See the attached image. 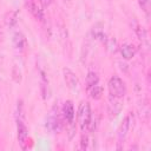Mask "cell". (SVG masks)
<instances>
[{"label": "cell", "instance_id": "obj_1", "mask_svg": "<svg viewBox=\"0 0 151 151\" xmlns=\"http://www.w3.org/2000/svg\"><path fill=\"white\" fill-rule=\"evenodd\" d=\"M109 91L112 97L116 98H123L126 93V86L125 83L117 76H113L109 80Z\"/></svg>", "mask_w": 151, "mask_h": 151}, {"label": "cell", "instance_id": "obj_11", "mask_svg": "<svg viewBox=\"0 0 151 151\" xmlns=\"http://www.w3.org/2000/svg\"><path fill=\"white\" fill-rule=\"evenodd\" d=\"M13 44L15 46V48H18L19 51H22L26 47V38L24 37L22 33H15L14 38H13Z\"/></svg>", "mask_w": 151, "mask_h": 151}, {"label": "cell", "instance_id": "obj_8", "mask_svg": "<svg viewBox=\"0 0 151 151\" xmlns=\"http://www.w3.org/2000/svg\"><path fill=\"white\" fill-rule=\"evenodd\" d=\"M63 117L67 123H73V118H74V107L72 101L67 100L65 101L64 106H63Z\"/></svg>", "mask_w": 151, "mask_h": 151}, {"label": "cell", "instance_id": "obj_10", "mask_svg": "<svg viewBox=\"0 0 151 151\" xmlns=\"http://www.w3.org/2000/svg\"><path fill=\"white\" fill-rule=\"evenodd\" d=\"M133 29H134V32H136L138 39H139L143 44H145L146 46H149V37H147V32L145 31V28H143L140 25L136 24Z\"/></svg>", "mask_w": 151, "mask_h": 151}, {"label": "cell", "instance_id": "obj_16", "mask_svg": "<svg viewBox=\"0 0 151 151\" xmlns=\"http://www.w3.org/2000/svg\"><path fill=\"white\" fill-rule=\"evenodd\" d=\"M139 2V6L145 11L147 12V8H149V4H150V0H138Z\"/></svg>", "mask_w": 151, "mask_h": 151}, {"label": "cell", "instance_id": "obj_13", "mask_svg": "<svg viewBox=\"0 0 151 151\" xmlns=\"http://www.w3.org/2000/svg\"><path fill=\"white\" fill-rule=\"evenodd\" d=\"M99 81V78L97 76L96 72H88L87 76H86V88H91L92 86H94L96 84H98Z\"/></svg>", "mask_w": 151, "mask_h": 151}, {"label": "cell", "instance_id": "obj_12", "mask_svg": "<svg viewBox=\"0 0 151 151\" xmlns=\"http://www.w3.org/2000/svg\"><path fill=\"white\" fill-rule=\"evenodd\" d=\"M120 53L124 59H131L136 53V48L130 44H124L120 47Z\"/></svg>", "mask_w": 151, "mask_h": 151}, {"label": "cell", "instance_id": "obj_6", "mask_svg": "<svg viewBox=\"0 0 151 151\" xmlns=\"http://www.w3.org/2000/svg\"><path fill=\"white\" fill-rule=\"evenodd\" d=\"M18 139H19V144L21 145L22 149L26 147V143H27V138H28V133H27V127L22 122V118H18Z\"/></svg>", "mask_w": 151, "mask_h": 151}, {"label": "cell", "instance_id": "obj_3", "mask_svg": "<svg viewBox=\"0 0 151 151\" xmlns=\"http://www.w3.org/2000/svg\"><path fill=\"white\" fill-rule=\"evenodd\" d=\"M46 126L52 132H60V130L63 127V120H61L60 114L58 113V109L55 106L52 109V111H51V113L47 118Z\"/></svg>", "mask_w": 151, "mask_h": 151}, {"label": "cell", "instance_id": "obj_2", "mask_svg": "<svg viewBox=\"0 0 151 151\" xmlns=\"http://www.w3.org/2000/svg\"><path fill=\"white\" fill-rule=\"evenodd\" d=\"M78 123L79 126L81 129V131H85L88 129L91 118H92V113H91V107L88 103H81L79 109H78Z\"/></svg>", "mask_w": 151, "mask_h": 151}, {"label": "cell", "instance_id": "obj_18", "mask_svg": "<svg viewBox=\"0 0 151 151\" xmlns=\"http://www.w3.org/2000/svg\"><path fill=\"white\" fill-rule=\"evenodd\" d=\"M40 1V4L44 6V7H47V6H50V4H51V0H39Z\"/></svg>", "mask_w": 151, "mask_h": 151}, {"label": "cell", "instance_id": "obj_5", "mask_svg": "<svg viewBox=\"0 0 151 151\" xmlns=\"http://www.w3.org/2000/svg\"><path fill=\"white\" fill-rule=\"evenodd\" d=\"M133 120H134V118H133L132 112H130V113L123 119V122H122V124H120V126H119V129H118V138H119L120 140L124 139V138L126 137V134L129 133L131 126L133 125Z\"/></svg>", "mask_w": 151, "mask_h": 151}, {"label": "cell", "instance_id": "obj_14", "mask_svg": "<svg viewBox=\"0 0 151 151\" xmlns=\"http://www.w3.org/2000/svg\"><path fill=\"white\" fill-rule=\"evenodd\" d=\"M88 92H90V96L91 98L93 99H99L101 98V94H103V87L98 84H96L94 86H92L91 88H88Z\"/></svg>", "mask_w": 151, "mask_h": 151}, {"label": "cell", "instance_id": "obj_9", "mask_svg": "<svg viewBox=\"0 0 151 151\" xmlns=\"http://www.w3.org/2000/svg\"><path fill=\"white\" fill-rule=\"evenodd\" d=\"M100 40L105 44L106 48L110 51V52H114L118 47V44H117V40L116 38L111 37V35H106V34H103V37L100 38Z\"/></svg>", "mask_w": 151, "mask_h": 151}, {"label": "cell", "instance_id": "obj_4", "mask_svg": "<svg viewBox=\"0 0 151 151\" xmlns=\"http://www.w3.org/2000/svg\"><path fill=\"white\" fill-rule=\"evenodd\" d=\"M63 74H64V79H65V83H66L68 88H71L73 91L79 88V79H78V77L76 76V73L73 71L65 67L63 70Z\"/></svg>", "mask_w": 151, "mask_h": 151}, {"label": "cell", "instance_id": "obj_17", "mask_svg": "<svg viewBox=\"0 0 151 151\" xmlns=\"http://www.w3.org/2000/svg\"><path fill=\"white\" fill-rule=\"evenodd\" d=\"M87 137H83L81 138V142H80V149H83V150H85L86 147H87Z\"/></svg>", "mask_w": 151, "mask_h": 151}, {"label": "cell", "instance_id": "obj_15", "mask_svg": "<svg viewBox=\"0 0 151 151\" xmlns=\"http://www.w3.org/2000/svg\"><path fill=\"white\" fill-rule=\"evenodd\" d=\"M17 22V18H15V14L14 13H9V14H7V17H6V24L7 25H9V26H13L14 24Z\"/></svg>", "mask_w": 151, "mask_h": 151}, {"label": "cell", "instance_id": "obj_7", "mask_svg": "<svg viewBox=\"0 0 151 151\" xmlns=\"http://www.w3.org/2000/svg\"><path fill=\"white\" fill-rule=\"evenodd\" d=\"M26 7H27V9L29 11V13H31L37 20L44 21V19H45L44 12H42V9H41L33 0H27V1H26Z\"/></svg>", "mask_w": 151, "mask_h": 151}]
</instances>
